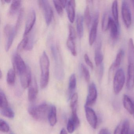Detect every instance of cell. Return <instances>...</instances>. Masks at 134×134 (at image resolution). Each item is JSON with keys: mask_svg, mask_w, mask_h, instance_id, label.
Returning <instances> with one entry per match:
<instances>
[{"mask_svg": "<svg viewBox=\"0 0 134 134\" xmlns=\"http://www.w3.org/2000/svg\"><path fill=\"white\" fill-rule=\"evenodd\" d=\"M84 19L86 23V25L88 27H89L91 22L92 18L90 14V9L88 6L86 7L85 10Z\"/></svg>", "mask_w": 134, "mask_h": 134, "instance_id": "cell-28", "label": "cell"}, {"mask_svg": "<svg viewBox=\"0 0 134 134\" xmlns=\"http://www.w3.org/2000/svg\"><path fill=\"white\" fill-rule=\"evenodd\" d=\"M40 7L44 13V18L47 25L51 24L53 16V12L50 3L48 1L42 0L39 1Z\"/></svg>", "mask_w": 134, "mask_h": 134, "instance_id": "cell-5", "label": "cell"}, {"mask_svg": "<svg viewBox=\"0 0 134 134\" xmlns=\"http://www.w3.org/2000/svg\"><path fill=\"white\" fill-rule=\"evenodd\" d=\"M40 64L41 70L40 84L41 87L43 89L47 86L49 80L50 61L45 51L43 52L41 56Z\"/></svg>", "mask_w": 134, "mask_h": 134, "instance_id": "cell-2", "label": "cell"}, {"mask_svg": "<svg viewBox=\"0 0 134 134\" xmlns=\"http://www.w3.org/2000/svg\"><path fill=\"white\" fill-rule=\"evenodd\" d=\"M129 134H134V132H130V133H129Z\"/></svg>", "mask_w": 134, "mask_h": 134, "instance_id": "cell-47", "label": "cell"}, {"mask_svg": "<svg viewBox=\"0 0 134 134\" xmlns=\"http://www.w3.org/2000/svg\"><path fill=\"white\" fill-rule=\"evenodd\" d=\"M125 52L124 50L122 49H120L119 50L117 54L116 59L114 63L112 65L113 68H118L120 65L122 59L124 55Z\"/></svg>", "mask_w": 134, "mask_h": 134, "instance_id": "cell-23", "label": "cell"}, {"mask_svg": "<svg viewBox=\"0 0 134 134\" xmlns=\"http://www.w3.org/2000/svg\"><path fill=\"white\" fill-rule=\"evenodd\" d=\"M60 134H68V133L65 129H63L60 132Z\"/></svg>", "mask_w": 134, "mask_h": 134, "instance_id": "cell-44", "label": "cell"}, {"mask_svg": "<svg viewBox=\"0 0 134 134\" xmlns=\"http://www.w3.org/2000/svg\"><path fill=\"white\" fill-rule=\"evenodd\" d=\"M110 16L108 13H105L103 16L102 19V28L103 32H106L108 30V23Z\"/></svg>", "mask_w": 134, "mask_h": 134, "instance_id": "cell-29", "label": "cell"}, {"mask_svg": "<svg viewBox=\"0 0 134 134\" xmlns=\"http://www.w3.org/2000/svg\"><path fill=\"white\" fill-rule=\"evenodd\" d=\"M132 115H133V117H134V113H133V114H132Z\"/></svg>", "mask_w": 134, "mask_h": 134, "instance_id": "cell-49", "label": "cell"}, {"mask_svg": "<svg viewBox=\"0 0 134 134\" xmlns=\"http://www.w3.org/2000/svg\"><path fill=\"white\" fill-rule=\"evenodd\" d=\"M70 99V107L71 109L77 107L78 99V95L77 93H74Z\"/></svg>", "mask_w": 134, "mask_h": 134, "instance_id": "cell-33", "label": "cell"}, {"mask_svg": "<svg viewBox=\"0 0 134 134\" xmlns=\"http://www.w3.org/2000/svg\"><path fill=\"white\" fill-rule=\"evenodd\" d=\"M19 76L20 82L22 87L24 89L29 88L32 80L31 70L30 67L28 66L26 70L20 74Z\"/></svg>", "mask_w": 134, "mask_h": 134, "instance_id": "cell-11", "label": "cell"}, {"mask_svg": "<svg viewBox=\"0 0 134 134\" xmlns=\"http://www.w3.org/2000/svg\"><path fill=\"white\" fill-rule=\"evenodd\" d=\"M34 35L32 34L28 37V43L25 49L28 51L32 50L34 45Z\"/></svg>", "mask_w": 134, "mask_h": 134, "instance_id": "cell-38", "label": "cell"}, {"mask_svg": "<svg viewBox=\"0 0 134 134\" xmlns=\"http://www.w3.org/2000/svg\"><path fill=\"white\" fill-rule=\"evenodd\" d=\"M66 7L68 18L71 23H73L75 17V1H67Z\"/></svg>", "mask_w": 134, "mask_h": 134, "instance_id": "cell-15", "label": "cell"}, {"mask_svg": "<svg viewBox=\"0 0 134 134\" xmlns=\"http://www.w3.org/2000/svg\"><path fill=\"white\" fill-rule=\"evenodd\" d=\"M15 73L14 69H10L8 70L7 74V82L10 85H14L15 81Z\"/></svg>", "mask_w": 134, "mask_h": 134, "instance_id": "cell-25", "label": "cell"}, {"mask_svg": "<svg viewBox=\"0 0 134 134\" xmlns=\"http://www.w3.org/2000/svg\"><path fill=\"white\" fill-rule=\"evenodd\" d=\"M28 37H25L22 40L20 41L17 47V50L18 51H22L23 49H25L28 43Z\"/></svg>", "mask_w": 134, "mask_h": 134, "instance_id": "cell-34", "label": "cell"}, {"mask_svg": "<svg viewBox=\"0 0 134 134\" xmlns=\"http://www.w3.org/2000/svg\"><path fill=\"white\" fill-rule=\"evenodd\" d=\"M124 107L130 114L132 115L134 112V102L127 95H124L123 98Z\"/></svg>", "mask_w": 134, "mask_h": 134, "instance_id": "cell-16", "label": "cell"}, {"mask_svg": "<svg viewBox=\"0 0 134 134\" xmlns=\"http://www.w3.org/2000/svg\"><path fill=\"white\" fill-rule=\"evenodd\" d=\"M69 34L68 37L75 40L76 38V33L74 28L72 26V25H69Z\"/></svg>", "mask_w": 134, "mask_h": 134, "instance_id": "cell-40", "label": "cell"}, {"mask_svg": "<svg viewBox=\"0 0 134 134\" xmlns=\"http://www.w3.org/2000/svg\"><path fill=\"white\" fill-rule=\"evenodd\" d=\"M83 20L82 15L78 13L77 15L76 26L77 34L80 38L82 37L83 34Z\"/></svg>", "mask_w": 134, "mask_h": 134, "instance_id": "cell-17", "label": "cell"}, {"mask_svg": "<svg viewBox=\"0 0 134 134\" xmlns=\"http://www.w3.org/2000/svg\"><path fill=\"white\" fill-rule=\"evenodd\" d=\"M71 109H72V115L70 118L75 124L76 127L77 128L80 126V120L77 113V107Z\"/></svg>", "mask_w": 134, "mask_h": 134, "instance_id": "cell-30", "label": "cell"}, {"mask_svg": "<svg viewBox=\"0 0 134 134\" xmlns=\"http://www.w3.org/2000/svg\"><path fill=\"white\" fill-rule=\"evenodd\" d=\"M103 59V56L102 52L101 44H99L96 49L94 60L95 64L97 66L102 65Z\"/></svg>", "mask_w": 134, "mask_h": 134, "instance_id": "cell-19", "label": "cell"}, {"mask_svg": "<svg viewBox=\"0 0 134 134\" xmlns=\"http://www.w3.org/2000/svg\"><path fill=\"white\" fill-rule=\"evenodd\" d=\"M13 134V133H11V134Z\"/></svg>", "mask_w": 134, "mask_h": 134, "instance_id": "cell-50", "label": "cell"}, {"mask_svg": "<svg viewBox=\"0 0 134 134\" xmlns=\"http://www.w3.org/2000/svg\"><path fill=\"white\" fill-rule=\"evenodd\" d=\"M86 119L89 124L92 128H96L98 124V118L94 110L89 107L85 105Z\"/></svg>", "mask_w": 134, "mask_h": 134, "instance_id": "cell-8", "label": "cell"}, {"mask_svg": "<svg viewBox=\"0 0 134 134\" xmlns=\"http://www.w3.org/2000/svg\"><path fill=\"white\" fill-rule=\"evenodd\" d=\"M99 134H111L110 131L106 128L102 129L99 131Z\"/></svg>", "mask_w": 134, "mask_h": 134, "instance_id": "cell-43", "label": "cell"}, {"mask_svg": "<svg viewBox=\"0 0 134 134\" xmlns=\"http://www.w3.org/2000/svg\"><path fill=\"white\" fill-rule=\"evenodd\" d=\"M121 14L125 26L127 28H129L131 25V14L128 3L125 1H122Z\"/></svg>", "mask_w": 134, "mask_h": 134, "instance_id": "cell-6", "label": "cell"}, {"mask_svg": "<svg viewBox=\"0 0 134 134\" xmlns=\"http://www.w3.org/2000/svg\"><path fill=\"white\" fill-rule=\"evenodd\" d=\"M97 96L98 93L96 86L94 83H91L88 86V92L85 106L90 107L94 105L96 102Z\"/></svg>", "mask_w": 134, "mask_h": 134, "instance_id": "cell-7", "label": "cell"}, {"mask_svg": "<svg viewBox=\"0 0 134 134\" xmlns=\"http://www.w3.org/2000/svg\"><path fill=\"white\" fill-rule=\"evenodd\" d=\"M51 106L46 102L38 105L30 106L28 109L29 113L32 117L38 121L46 120L48 119Z\"/></svg>", "mask_w": 134, "mask_h": 134, "instance_id": "cell-1", "label": "cell"}, {"mask_svg": "<svg viewBox=\"0 0 134 134\" xmlns=\"http://www.w3.org/2000/svg\"><path fill=\"white\" fill-rule=\"evenodd\" d=\"M132 4H133V7H134V1H132Z\"/></svg>", "mask_w": 134, "mask_h": 134, "instance_id": "cell-48", "label": "cell"}, {"mask_svg": "<svg viewBox=\"0 0 134 134\" xmlns=\"http://www.w3.org/2000/svg\"><path fill=\"white\" fill-rule=\"evenodd\" d=\"M125 81V76L122 69H118L116 72L114 78L113 89L116 94H119L122 90Z\"/></svg>", "mask_w": 134, "mask_h": 134, "instance_id": "cell-3", "label": "cell"}, {"mask_svg": "<svg viewBox=\"0 0 134 134\" xmlns=\"http://www.w3.org/2000/svg\"><path fill=\"white\" fill-rule=\"evenodd\" d=\"M7 99L4 92L0 91V108L1 110H4L10 108Z\"/></svg>", "mask_w": 134, "mask_h": 134, "instance_id": "cell-22", "label": "cell"}, {"mask_svg": "<svg viewBox=\"0 0 134 134\" xmlns=\"http://www.w3.org/2000/svg\"><path fill=\"white\" fill-rule=\"evenodd\" d=\"M112 11L114 20L117 25L119 26L118 3V1H114L112 4Z\"/></svg>", "mask_w": 134, "mask_h": 134, "instance_id": "cell-24", "label": "cell"}, {"mask_svg": "<svg viewBox=\"0 0 134 134\" xmlns=\"http://www.w3.org/2000/svg\"><path fill=\"white\" fill-rule=\"evenodd\" d=\"M2 1L5 3H10L11 1L10 0H4V1Z\"/></svg>", "mask_w": 134, "mask_h": 134, "instance_id": "cell-45", "label": "cell"}, {"mask_svg": "<svg viewBox=\"0 0 134 134\" xmlns=\"http://www.w3.org/2000/svg\"><path fill=\"white\" fill-rule=\"evenodd\" d=\"M53 3L56 11L59 15H62L63 13V8L60 1H54Z\"/></svg>", "mask_w": 134, "mask_h": 134, "instance_id": "cell-37", "label": "cell"}, {"mask_svg": "<svg viewBox=\"0 0 134 134\" xmlns=\"http://www.w3.org/2000/svg\"><path fill=\"white\" fill-rule=\"evenodd\" d=\"M118 26L115 22L114 20L110 17L108 23V29H109L110 33V36L113 40H115L118 38L119 31Z\"/></svg>", "mask_w": 134, "mask_h": 134, "instance_id": "cell-14", "label": "cell"}, {"mask_svg": "<svg viewBox=\"0 0 134 134\" xmlns=\"http://www.w3.org/2000/svg\"><path fill=\"white\" fill-rule=\"evenodd\" d=\"M21 1H13L10 5L9 13L10 14L13 15L19 9L21 5Z\"/></svg>", "mask_w": 134, "mask_h": 134, "instance_id": "cell-27", "label": "cell"}, {"mask_svg": "<svg viewBox=\"0 0 134 134\" xmlns=\"http://www.w3.org/2000/svg\"><path fill=\"white\" fill-rule=\"evenodd\" d=\"M84 59L86 64L90 67L91 69H93V65L91 60H90L88 55L87 54H85L84 55Z\"/></svg>", "mask_w": 134, "mask_h": 134, "instance_id": "cell-41", "label": "cell"}, {"mask_svg": "<svg viewBox=\"0 0 134 134\" xmlns=\"http://www.w3.org/2000/svg\"><path fill=\"white\" fill-rule=\"evenodd\" d=\"M38 88L36 80L34 77L32 78V81L28 90V97L29 101L31 102H34L37 97Z\"/></svg>", "mask_w": 134, "mask_h": 134, "instance_id": "cell-12", "label": "cell"}, {"mask_svg": "<svg viewBox=\"0 0 134 134\" xmlns=\"http://www.w3.org/2000/svg\"><path fill=\"white\" fill-rule=\"evenodd\" d=\"M48 120L51 126H54L56 125L57 122V111L56 107L54 105L51 106L48 114Z\"/></svg>", "mask_w": 134, "mask_h": 134, "instance_id": "cell-18", "label": "cell"}, {"mask_svg": "<svg viewBox=\"0 0 134 134\" xmlns=\"http://www.w3.org/2000/svg\"><path fill=\"white\" fill-rule=\"evenodd\" d=\"M12 63L13 69L15 73L19 75L25 71L28 66L26 65L21 55L18 53L15 54L13 56Z\"/></svg>", "mask_w": 134, "mask_h": 134, "instance_id": "cell-4", "label": "cell"}, {"mask_svg": "<svg viewBox=\"0 0 134 134\" xmlns=\"http://www.w3.org/2000/svg\"><path fill=\"white\" fill-rule=\"evenodd\" d=\"M2 76H3V73H2V70H1V71H0V78L1 79L2 78Z\"/></svg>", "mask_w": 134, "mask_h": 134, "instance_id": "cell-46", "label": "cell"}, {"mask_svg": "<svg viewBox=\"0 0 134 134\" xmlns=\"http://www.w3.org/2000/svg\"><path fill=\"white\" fill-rule=\"evenodd\" d=\"M76 87V78L75 74H73L70 76L69 80V99L73 94L72 93L74 91Z\"/></svg>", "mask_w": 134, "mask_h": 134, "instance_id": "cell-21", "label": "cell"}, {"mask_svg": "<svg viewBox=\"0 0 134 134\" xmlns=\"http://www.w3.org/2000/svg\"><path fill=\"white\" fill-rule=\"evenodd\" d=\"M81 72L84 77L85 80L86 82H89L90 77H91L89 70L86 66L83 64H81Z\"/></svg>", "mask_w": 134, "mask_h": 134, "instance_id": "cell-32", "label": "cell"}, {"mask_svg": "<svg viewBox=\"0 0 134 134\" xmlns=\"http://www.w3.org/2000/svg\"><path fill=\"white\" fill-rule=\"evenodd\" d=\"M23 14H24V10H23V8H21L20 10V12H19L18 19H17V22H16V25L15 26V29L18 31L19 27H20V26H21V24L23 19Z\"/></svg>", "mask_w": 134, "mask_h": 134, "instance_id": "cell-36", "label": "cell"}, {"mask_svg": "<svg viewBox=\"0 0 134 134\" xmlns=\"http://www.w3.org/2000/svg\"><path fill=\"white\" fill-rule=\"evenodd\" d=\"M36 15L35 11L34 9H31L28 14L27 20L26 23L25 31L23 36L26 37V36L30 32L32 29L34 23L36 21Z\"/></svg>", "mask_w": 134, "mask_h": 134, "instance_id": "cell-9", "label": "cell"}, {"mask_svg": "<svg viewBox=\"0 0 134 134\" xmlns=\"http://www.w3.org/2000/svg\"><path fill=\"white\" fill-rule=\"evenodd\" d=\"M128 62V64H134V44L132 38L129 41Z\"/></svg>", "mask_w": 134, "mask_h": 134, "instance_id": "cell-20", "label": "cell"}, {"mask_svg": "<svg viewBox=\"0 0 134 134\" xmlns=\"http://www.w3.org/2000/svg\"><path fill=\"white\" fill-rule=\"evenodd\" d=\"M129 128H130V122L127 119L125 120L123 122H121V134H129Z\"/></svg>", "mask_w": 134, "mask_h": 134, "instance_id": "cell-31", "label": "cell"}, {"mask_svg": "<svg viewBox=\"0 0 134 134\" xmlns=\"http://www.w3.org/2000/svg\"><path fill=\"white\" fill-rule=\"evenodd\" d=\"M98 23L99 14L97 13L94 15L93 23L89 34V43L91 46L94 44L96 39Z\"/></svg>", "mask_w": 134, "mask_h": 134, "instance_id": "cell-10", "label": "cell"}, {"mask_svg": "<svg viewBox=\"0 0 134 134\" xmlns=\"http://www.w3.org/2000/svg\"><path fill=\"white\" fill-rule=\"evenodd\" d=\"M77 128L72 121L70 118L68 120L67 125V130L69 133L70 134L73 133Z\"/></svg>", "mask_w": 134, "mask_h": 134, "instance_id": "cell-39", "label": "cell"}, {"mask_svg": "<svg viewBox=\"0 0 134 134\" xmlns=\"http://www.w3.org/2000/svg\"><path fill=\"white\" fill-rule=\"evenodd\" d=\"M0 130L3 132H8L10 130V127L8 124L2 119L0 120Z\"/></svg>", "mask_w": 134, "mask_h": 134, "instance_id": "cell-35", "label": "cell"}, {"mask_svg": "<svg viewBox=\"0 0 134 134\" xmlns=\"http://www.w3.org/2000/svg\"><path fill=\"white\" fill-rule=\"evenodd\" d=\"M74 41L75 40L74 39L68 37L66 41V45L72 54L74 56H76L77 55V52Z\"/></svg>", "mask_w": 134, "mask_h": 134, "instance_id": "cell-26", "label": "cell"}, {"mask_svg": "<svg viewBox=\"0 0 134 134\" xmlns=\"http://www.w3.org/2000/svg\"><path fill=\"white\" fill-rule=\"evenodd\" d=\"M127 88L129 90H132L134 87V64H128L127 77Z\"/></svg>", "mask_w": 134, "mask_h": 134, "instance_id": "cell-13", "label": "cell"}, {"mask_svg": "<svg viewBox=\"0 0 134 134\" xmlns=\"http://www.w3.org/2000/svg\"><path fill=\"white\" fill-rule=\"evenodd\" d=\"M121 123L118 125L116 128L114 130V134H121Z\"/></svg>", "mask_w": 134, "mask_h": 134, "instance_id": "cell-42", "label": "cell"}]
</instances>
